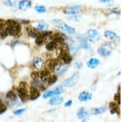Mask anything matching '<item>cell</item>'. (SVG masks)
Segmentation results:
<instances>
[{"instance_id": "32", "label": "cell", "mask_w": 123, "mask_h": 122, "mask_svg": "<svg viewBox=\"0 0 123 122\" xmlns=\"http://www.w3.org/2000/svg\"><path fill=\"white\" fill-rule=\"evenodd\" d=\"M79 50H80V47L77 46V45H76L74 44V45H72V46L70 48V52L71 55H76V54L78 53Z\"/></svg>"}, {"instance_id": "6", "label": "cell", "mask_w": 123, "mask_h": 122, "mask_svg": "<svg viewBox=\"0 0 123 122\" xmlns=\"http://www.w3.org/2000/svg\"><path fill=\"white\" fill-rule=\"evenodd\" d=\"M59 59H61L65 65H69L72 61V57L68 52L67 51V50L62 49L61 53L59 54Z\"/></svg>"}, {"instance_id": "24", "label": "cell", "mask_w": 123, "mask_h": 122, "mask_svg": "<svg viewBox=\"0 0 123 122\" xmlns=\"http://www.w3.org/2000/svg\"><path fill=\"white\" fill-rule=\"evenodd\" d=\"M26 31L28 32L29 36L32 38H36L39 35V33L38 32V31L35 29L32 28V27H30V28H26Z\"/></svg>"}, {"instance_id": "5", "label": "cell", "mask_w": 123, "mask_h": 122, "mask_svg": "<svg viewBox=\"0 0 123 122\" xmlns=\"http://www.w3.org/2000/svg\"><path fill=\"white\" fill-rule=\"evenodd\" d=\"M112 46H110V44H105L98 49V54L103 57H108L112 53Z\"/></svg>"}, {"instance_id": "15", "label": "cell", "mask_w": 123, "mask_h": 122, "mask_svg": "<svg viewBox=\"0 0 123 122\" xmlns=\"http://www.w3.org/2000/svg\"><path fill=\"white\" fill-rule=\"evenodd\" d=\"M64 101L63 97H58V96H53V98L50 99L49 101V104L51 106H57V105H59V104H62Z\"/></svg>"}, {"instance_id": "4", "label": "cell", "mask_w": 123, "mask_h": 122, "mask_svg": "<svg viewBox=\"0 0 123 122\" xmlns=\"http://www.w3.org/2000/svg\"><path fill=\"white\" fill-rule=\"evenodd\" d=\"M86 39L90 42L95 43L100 39V33L95 29H89L86 32Z\"/></svg>"}, {"instance_id": "18", "label": "cell", "mask_w": 123, "mask_h": 122, "mask_svg": "<svg viewBox=\"0 0 123 122\" xmlns=\"http://www.w3.org/2000/svg\"><path fill=\"white\" fill-rule=\"evenodd\" d=\"M49 76H50L49 70L44 69V70L41 71L40 73H39V79H40L41 81H43V83H47L48 79H49Z\"/></svg>"}, {"instance_id": "19", "label": "cell", "mask_w": 123, "mask_h": 122, "mask_svg": "<svg viewBox=\"0 0 123 122\" xmlns=\"http://www.w3.org/2000/svg\"><path fill=\"white\" fill-rule=\"evenodd\" d=\"M109 108H110L111 114H119V107L118 104L115 101H112L109 103Z\"/></svg>"}, {"instance_id": "39", "label": "cell", "mask_w": 123, "mask_h": 122, "mask_svg": "<svg viewBox=\"0 0 123 122\" xmlns=\"http://www.w3.org/2000/svg\"><path fill=\"white\" fill-rule=\"evenodd\" d=\"M25 111V109H18V110H16L14 111V115H21L23 112Z\"/></svg>"}, {"instance_id": "9", "label": "cell", "mask_w": 123, "mask_h": 122, "mask_svg": "<svg viewBox=\"0 0 123 122\" xmlns=\"http://www.w3.org/2000/svg\"><path fill=\"white\" fill-rule=\"evenodd\" d=\"M77 117L82 121H86L90 117V114H89V111H86L84 107H81L77 111Z\"/></svg>"}, {"instance_id": "2", "label": "cell", "mask_w": 123, "mask_h": 122, "mask_svg": "<svg viewBox=\"0 0 123 122\" xmlns=\"http://www.w3.org/2000/svg\"><path fill=\"white\" fill-rule=\"evenodd\" d=\"M52 22L53 23V25H54L55 27H57V28L62 30V31H66V32L67 34H69V35H73V34L76 32V30H75V28L70 27L69 25H67V24L65 23L64 22L61 21V20H59V19L53 20Z\"/></svg>"}, {"instance_id": "29", "label": "cell", "mask_w": 123, "mask_h": 122, "mask_svg": "<svg viewBox=\"0 0 123 122\" xmlns=\"http://www.w3.org/2000/svg\"><path fill=\"white\" fill-rule=\"evenodd\" d=\"M54 96V93H53V90H49V91H46L43 94V97L44 99H47V98H49L51 97H53Z\"/></svg>"}, {"instance_id": "33", "label": "cell", "mask_w": 123, "mask_h": 122, "mask_svg": "<svg viewBox=\"0 0 123 122\" xmlns=\"http://www.w3.org/2000/svg\"><path fill=\"white\" fill-rule=\"evenodd\" d=\"M7 106L5 105L4 102H3L2 100H0V115L3 113H4L6 111H7Z\"/></svg>"}, {"instance_id": "28", "label": "cell", "mask_w": 123, "mask_h": 122, "mask_svg": "<svg viewBox=\"0 0 123 122\" xmlns=\"http://www.w3.org/2000/svg\"><path fill=\"white\" fill-rule=\"evenodd\" d=\"M35 11L37 12V13H43L46 12V7H44V6L43 5H39V6H36V7H35Z\"/></svg>"}, {"instance_id": "30", "label": "cell", "mask_w": 123, "mask_h": 122, "mask_svg": "<svg viewBox=\"0 0 123 122\" xmlns=\"http://www.w3.org/2000/svg\"><path fill=\"white\" fill-rule=\"evenodd\" d=\"M44 40L43 38L41 36H38L36 38H35V44H36L37 45H42L43 42H44Z\"/></svg>"}, {"instance_id": "16", "label": "cell", "mask_w": 123, "mask_h": 122, "mask_svg": "<svg viewBox=\"0 0 123 122\" xmlns=\"http://www.w3.org/2000/svg\"><path fill=\"white\" fill-rule=\"evenodd\" d=\"M58 60L57 59H51V60L48 61L47 62V69L48 70H54L55 68L57 67V65H58Z\"/></svg>"}, {"instance_id": "22", "label": "cell", "mask_w": 123, "mask_h": 122, "mask_svg": "<svg viewBox=\"0 0 123 122\" xmlns=\"http://www.w3.org/2000/svg\"><path fill=\"white\" fill-rule=\"evenodd\" d=\"M107 108L105 107H96V108H93L90 111V113L92 115H100V114H103L106 111Z\"/></svg>"}, {"instance_id": "14", "label": "cell", "mask_w": 123, "mask_h": 122, "mask_svg": "<svg viewBox=\"0 0 123 122\" xmlns=\"http://www.w3.org/2000/svg\"><path fill=\"white\" fill-rule=\"evenodd\" d=\"M104 36L112 41H118L120 39L119 36L116 32H113L112 31H104Z\"/></svg>"}, {"instance_id": "12", "label": "cell", "mask_w": 123, "mask_h": 122, "mask_svg": "<svg viewBox=\"0 0 123 122\" xmlns=\"http://www.w3.org/2000/svg\"><path fill=\"white\" fill-rule=\"evenodd\" d=\"M19 9L22 10V11H25V10L31 8V6H32V3H31V1L29 0H21V1L19 2Z\"/></svg>"}, {"instance_id": "3", "label": "cell", "mask_w": 123, "mask_h": 122, "mask_svg": "<svg viewBox=\"0 0 123 122\" xmlns=\"http://www.w3.org/2000/svg\"><path fill=\"white\" fill-rule=\"evenodd\" d=\"M17 95L22 102L27 101L28 99V92H27V83L25 82H21L17 88Z\"/></svg>"}, {"instance_id": "37", "label": "cell", "mask_w": 123, "mask_h": 122, "mask_svg": "<svg viewBox=\"0 0 123 122\" xmlns=\"http://www.w3.org/2000/svg\"><path fill=\"white\" fill-rule=\"evenodd\" d=\"M113 100L115 102H117L118 104V105H120V93H119V92L117 93H116L114 95V97H113Z\"/></svg>"}, {"instance_id": "41", "label": "cell", "mask_w": 123, "mask_h": 122, "mask_svg": "<svg viewBox=\"0 0 123 122\" xmlns=\"http://www.w3.org/2000/svg\"><path fill=\"white\" fill-rule=\"evenodd\" d=\"M72 105V101H71V100H69L68 101H67L66 103H65V107H71V106Z\"/></svg>"}, {"instance_id": "7", "label": "cell", "mask_w": 123, "mask_h": 122, "mask_svg": "<svg viewBox=\"0 0 123 122\" xmlns=\"http://www.w3.org/2000/svg\"><path fill=\"white\" fill-rule=\"evenodd\" d=\"M78 80H79V73H75L71 78L65 80L63 84L67 87H71L76 84Z\"/></svg>"}, {"instance_id": "35", "label": "cell", "mask_w": 123, "mask_h": 122, "mask_svg": "<svg viewBox=\"0 0 123 122\" xmlns=\"http://www.w3.org/2000/svg\"><path fill=\"white\" fill-rule=\"evenodd\" d=\"M31 79H32L33 80H38L39 79V73H38V72L35 71V72H32L31 73Z\"/></svg>"}, {"instance_id": "1", "label": "cell", "mask_w": 123, "mask_h": 122, "mask_svg": "<svg viewBox=\"0 0 123 122\" xmlns=\"http://www.w3.org/2000/svg\"><path fill=\"white\" fill-rule=\"evenodd\" d=\"M6 29L8 32V35L12 36H19L21 31L20 24L14 20H7L6 22Z\"/></svg>"}, {"instance_id": "8", "label": "cell", "mask_w": 123, "mask_h": 122, "mask_svg": "<svg viewBox=\"0 0 123 122\" xmlns=\"http://www.w3.org/2000/svg\"><path fill=\"white\" fill-rule=\"evenodd\" d=\"M39 96H40V92L38 87H35V86H31L30 87V95H29V98L31 101L34 100H36L37 98H39Z\"/></svg>"}, {"instance_id": "34", "label": "cell", "mask_w": 123, "mask_h": 122, "mask_svg": "<svg viewBox=\"0 0 123 122\" xmlns=\"http://www.w3.org/2000/svg\"><path fill=\"white\" fill-rule=\"evenodd\" d=\"M17 0H7L5 2V5L8 6V7H14V6L17 4Z\"/></svg>"}, {"instance_id": "36", "label": "cell", "mask_w": 123, "mask_h": 122, "mask_svg": "<svg viewBox=\"0 0 123 122\" xmlns=\"http://www.w3.org/2000/svg\"><path fill=\"white\" fill-rule=\"evenodd\" d=\"M68 19L71 20V21H73V22H79L80 21V17L76 14H74L73 16H70V17H68Z\"/></svg>"}, {"instance_id": "27", "label": "cell", "mask_w": 123, "mask_h": 122, "mask_svg": "<svg viewBox=\"0 0 123 122\" xmlns=\"http://www.w3.org/2000/svg\"><path fill=\"white\" fill-rule=\"evenodd\" d=\"M48 27H49V26H48L45 22H39V24L37 25V29L41 31H46L48 29Z\"/></svg>"}, {"instance_id": "38", "label": "cell", "mask_w": 123, "mask_h": 122, "mask_svg": "<svg viewBox=\"0 0 123 122\" xmlns=\"http://www.w3.org/2000/svg\"><path fill=\"white\" fill-rule=\"evenodd\" d=\"M82 62H80V61H76L74 63V67L76 68V69H80L82 68Z\"/></svg>"}, {"instance_id": "40", "label": "cell", "mask_w": 123, "mask_h": 122, "mask_svg": "<svg viewBox=\"0 0 123 122\" xmlns=\"http://www.w3.org/2000/svg\"><path fill=\"white\" fill-rule=\"evenodd\" d=\"M6 26V22H4L3 20H1L0 19V30L4 28Z\"/></svg>"}, {"instance_id": "31", "label": "cell", "mask_w": 123, "mask_h": 122, "mask_svg": "<svg viewBox=\"0 0 123 122\" xmlns=\"http://www.w3.org/2000/svg\"><path fill=\"white\" fill-rule=\"evenodd\" d=\"M53 93H54V96L61 95L62 93H64V89H63L62 87H57L53 90Z\"/></svg>"}, {"instance_id": "25", "label": "cell", "mask_w": 123, "mask_h": 122, "mask_svg": "<svg viewBox=\"0 0 123 122\" xmlns=\"http://www.w3.org/2000/svg\"><path fill=\"white\" fill-rule=\"evenodd\" d=\"M56 48H57V42H55L53 40V41H49V42L46 45L47 50L52 51V50H54Z\"/></svg>"}, {"instance_id": "21", "label": "cell", "mask_w": 123, "mask_h": 122, "mask_svg": "<svg viewBox=\"0 0 123 122\" xmlns=\"http://www.w3.org/2000/svg\"><path fill=\"white\" fill-rule=\"evenodd\" d=\"M33 65L35 66V68H36V69H41V68H43V65H44V62L43 61V59H41V58L37 57L34 59Z\"/></svg>"}, {"instance_id": "23", "label": "cell", "mask_w": 123, "mask_h": 122, "mask_svg": "<svg viewBox=\"0 0 123 122\" xmlns=\"http://www.w3.org/2000/svg\"><path fill=\"white\" fill-rule=\"evenodd\" d=\"M80 48L85 50H90V45L88 43V40L86 38H81L80 41Z\"/></svg>"}, {"instance_id": "20", "label": "cell", "mask_w": 123, "mask_h": 122, "mask_svg": "<svg viewBox=\"0 0 123 122\" xmlns=\"http://www.w3.org/2000/svg\"><path fill=\"white\" fill-rule=\"evenodd\" d=\"M68 68L66 65H57V66L55 68V71L57 74H62L65 72L67 71Z\"/></svg>"}, {"instance_id": "11", "label": "cell", "mask_w": 123, "mask_h": 122, "mask_svg": "<svg viewBox=\"0 0 123 122\" xmlns=\"http://www.w3.org/2000/svg\"><path fill=\"white\" fill-rule=\"evenodd\" d=\"M78 99L80 100V101H84V102L90 101V100L92 99V94L88 91H84L81 93H80V95H79V97H78Z\"/></svg>"}, {"instance_id": "26", "label": "cell", "mask_w": 123, "mask_h": 122, "mask_svg": "<svg viewBox=\"0 0 123 122\" xmlns=\"http://www.w3.org/2000/svg\"><path fill=\"white\" fill-rule=\"evenodd\" d=\"M57 81V75H50L48 79L47 83L49 85H53Z\"/></svg>"}, {"instance_id": "42", "label": "cell", "mask_w": 123, "mask_h": 122, "mask_svg": "<svg viewBox=\"0 0 123 122\" xmlns=\"http://www.w3.org/2000/svg\"><path fill=\"white\" fill-rule=\"evenodd\" d=\"M112 0H99L100 3H112Z\"/></svg>"}, {"instance_id": "17", "label": "cell", "mask_w": 123, "mask_h": 122, "mask_svg": "<svg viewBox=\"0 0 123 122\" xmlns=\"http://www.w3.org/2000/svg\"><path fill=\"white\" fill-rule=\"evenodd\" d=\"M6 97H7V99L8 100V101H10V102H13L14 104L17 102V94L13 91L7 92V94H6Z\"/></svg>"}, {"instance_id": "10", "label": "cell", "mask_w": 123, "mask_h": 122, "mask_svg": "<svg viewBox=\"0 0 123 122\" xmlns=\"http://www.w3.org/2000/svg\"><path fill=\"white\" fill-rule=\"evenodd\" d=\"M81 11H82L81 6L75 5V6H71V7H67V8L65 10V13H67V14L74 15V14H77V13H80Z\"/></svg>"}, {"instance_id": "13", "label": "cell", "mask_w": 123, "mask_h": 122, "mask_svg": "<svg viewBox=\"0 0 123 122\" xmlns=\"http://www.w3.org/2000/svg\"><path fill=\"white\" fill-rule=\"evenodd\" d=\"M99 65H100V61L98 59H96V58H90L88 60V62H87V66L91 69H95V68H97Z\"/></svg>"}]
</instances>
